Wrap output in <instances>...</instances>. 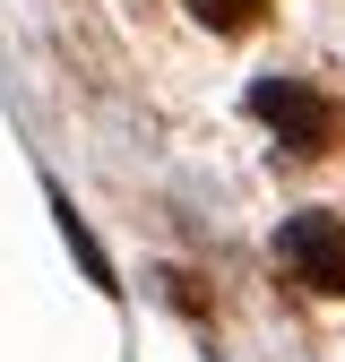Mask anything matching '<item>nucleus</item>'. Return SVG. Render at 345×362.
Instances as JSON below:
<instances>
[{
  "instance_id": "f257e3e1",
  "label": "nucleus",
  "mask_w": 345,
  "mask_h": 362,
  "mask_svg": "<svg viewBox=\"0 0 345 362\" xmlns=\"http://www.w3.org/2000/svg\"><path fill=\"white\" fill-rule=\"evenodd\" d=\"M250 112L268 121L293 156H320V147L337 139V104L320 95V86H302V78H259V86H250Z\"/></svg>"
},
{
  "instance_id": "f03ea898",
  "label": "nucleus",
  "mask_w": 345,
  "mask_h": 362,
  "mask_svg": "<svg viewBox=\"0 0 345 362\" xmlns=\"http://www.w3.org/2000/svg\"><path fill=\"white\" fill-rule=\"evenodd\" d=\"M276 259H285L311 293H345V216H328V207L285 216V224H276Z\"/></svg>"
},
{
  "instance_id": "7ed1b4c3",
  "label": "nucleus",
  "mask_w": 345,
  "mask_h": 362,
  "mask_svg": "<svg viewBox=\"0 0 345 362\" xmlns=\"http://www.w3.org/2000/svg\"><path fill=\"white\" fill-rule=\"evenodd\" d=\"M259 9H268V0H190V18H199V26H216V35L259 26Z\"/></svg>"
}]
</instances>
